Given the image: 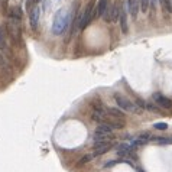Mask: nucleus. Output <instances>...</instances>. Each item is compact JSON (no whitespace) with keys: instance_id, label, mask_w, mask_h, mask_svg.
Returning a JSON list of instances; mask_svg holds the SVG:
<instances>
[{"instance_id":"1","label":"nucleus","mask_w":172,"mask_h":172,"mask_svg":"<svg viewBox=\"0 0 172 172\" xmlns=\"http://www.w3.org/2000/svg\"><path fill=\"white\" fill-rule=\"evenodd\" d=\"M68 25H71V16L68 13L67 9H59L56 12L54 23H52V34L54 35H62L64 30L68 28Z\"/></svg>"},{"instance_id":"2","label":"nucleus","mask_w":172,"mask_h":172,"mask_svg":"<svg viewBox=\"0 0 172 172\" xmlns=\"http://www.w3.org/2000/svg\"><path fill=\"white\" fill-rule=\"evenodd\" d=\"M114 100H116L117 106L120 107V110H124V111H130V113H134V114H142L143 113V109H140L138 106L132 103V101L129 100L127 97H124V95L119 94L116 93L114 94Z\"/></svg>"},{"instance_id":"3","label":"nucleus","mask_w":172,"mask_h":172,"mask_svg":"<svg viewBox=\"0 0 172 172\" xmlns=\"http://www.w3.org/2000/svg\"><path fill=\"white\" fill-rule=\"evenodd\" d=\"M6 29H7V34L10 36V39L16 44H20L22 41V28H20V23L16 20H12L9 19V22L6 23Z\"/></svg>"},{"instance_id":"4","label":"nucleus","mask_w":172,"mask_h":172,"mask_svg":"<svg viewBox=\"0 0 172 172\" xmlns=\"http://www.w3.org/2000/svg\"><path fill=\"white\" fill-rule=\"evenodd\" d=\"M113 138V129L109 124L100 123L97 129H95V134H94V143L97 142H103V140H110Z\"/></svg>"},{"instance_id":"5","label":"nucleus","mask_w":172,"mask_h":172,"mask_svg":"<svg viewBox=\"0 0 172 172\" xmlns=\"http://www.w3.org/2000/svg\"><path fill=\"white\" fill-rule=\"evenodd\" d=\"M93 10H94V2L91 0L87 3L85 6V9L83 12V16H81V23H80V29H84L88 26V23L91 22V19H93Z\"/></svg>"},{"instance_id":"6","label":"nucleus","mask_w":172,"mask_h":172,"mask_svg":"<svg viewBox=\"0 0 172 172\" xmlns=\"http://www.w3.org/2000/svg\"><path fill=\"white\" fill-rule=\"evenodd\" d=\"M100 123L109 124L113 130H114V129H123L124 124H126V122H124L123 119H117V117L111 116V114H107V113L104 114V117H103V120H101ZM100 123H99V124H100Z\"/></svg>"},{"instance_id":"7","label":"nucleus","mask_w":172,"mask_h":172,"mask_svg":"<svg viewBox=\"0 0 172 172\" xmlns=\"http://www.w3.org/2000/svg\"><path fill=\"white\" fill-rule=\"evenodd\" d=\"M153 101L159 106V109H165V110H169L172 107V100L168 99L165 95H162L161 93H155L153 94Z\"/></svg>"},{"instance_id":"8","label":"nucleus","mask_w":172,"mask_h":172,"mask_svg":"<svg viewBox=\"0 0 172 172\" xmlns=\"http://www.w3.org/2000/svg\"><path fill=\"white\" fill-rule=\"evenodd\" d=\"M113 148V143L110 140H103V142H97L94 143V153L93 155H103V153H107L109 150Z\"/></svg>"},{"instance_id":"9","label":"nucleus","mask_w":172,"mask_h":172,"mask_svg":"<svg viewBox=\"0 0 172 172\" xmlns=\"http://www.w3.org/2000/svg\"><path fill=\"white\" fill-rule=\"evenodd\" d=\"M0 52L7 55H10V48H9V44H7V39H6V32H5V28L0 26Z\"/></svg>"},{"instance_id":"10","label":"nucleus","mask_w":172,"mask_h":172,"mask_svg":"<svg viewBox=\"0 0 172 172\" xmlns=\"http://www.w3.org/2000/svg\"><path fill=\"white\" fill-rule=\"evenodd\" d=\"M39 7L38 6H34L30 10H29V19H30V26L34 29L38 28V22H39Z\"/></svg>"},{"instance_id":"11","label":"nucleus","mask_w":172,"mask_h":172,"mask_svg":"<svg viewBox=\"0 0 172 172\" xmlns=\"http://www.w3.org/2000/svg\"><path fill=\"white\" fill-rule=\"evenodd\" d=\"M126 9L129 10V6H127V3L123 6V10H120V26H122V30H123V34H127V30H129V28H127V20H126Z\"/></svg>"},{"instance_id":"12","label":"nucleus","mask_w":172,"mask_h":172,"mask_svg":"<svg viewBox=\"0 0 172 172\" xmlns=\"http://www.w3.org/2000/svg\"><path fill=\"white\" fill-rule=\"evenodd\" d=\"M127 6H129V12H130L132 19H136L138 17V12H139V0H129Z\"/></svg>"},{"instance_id":"13","label":"nucleus","mask_w":172,"mask_h":172,"mask_svg":"<svg viewBox=\"0 0 172 172\" xmlns=\"http://www.w3.org/2000/svg\"><path fill=\"white\" fill-rule=\"evenodd\" d=\"M113 12H114V5H107L104 13H103V17H104L106 22H113Z\"/></svg>"},{"instance_id":"14","label":"nucleus","mask_w":172,"mask_h":172,"mask_svg":"<svg viewBox=\"0 0 172 172\" xmlns=\"http://www.w3.org/2000/svg\"><path fill=\"white\" fill-rule=\"evenodd\" d=\"M107 5H109V2L107 0H100L99 2V5H97V10H95V16H103V13H104L106 7H107Z\"/></svg>"},{"instance_id":"15","label":"nucleus","mask_w":172,"mask_h":172,"mask_svg":"<svg viewBox=\"0 0 172 172\" xmlns=\"http://www.w3.org/2000/svg\"><path fill=\"white\" fill-rule=\"evenodd\" d=\"M107 114H111V116L117 117V119H123L124 120V113H123L120 109H116V107H110L107 110Z\"/></svg>"},{"instance_id":"16","label":"nucleus","mask_w":172,"mask_h":172,"mask_svg":"<svg viewBox=\"0 0 172 172\" xmlns=\"http://www.w3.org/2000/svg\"><path fill=\"white\" fill-rule=\"evenodd\" d=\"M149 140H153V142H156V143H162V145L172 143V138H159V136H150Z\"/></svg>"},{"instance_id":"17","label":"nucleus","mask_w":172,"mask_h":172,"mask_svg":"<svg viewBox=\"0 0 172 172\" xmlns=\"http://www.w3.org/2000/svg\"><path fill=\"white\" fill-rule=\"evenodd\" d=\"M93 158H94V155H93V153H88V155L83 156V158H81V159L77 162V167H83V165H85V163H88L90 161H93Z\"/></svg>"},{"instance_id":"18","label":"nucleus","mask_w":172,"mask_h":172,"mask_svg":"<svg viewBox=\"0 0 172 172\" xmlns=\"http://www.w3.org/2000/svg\"><path fill=\"white\" fill-rule=\"evenodd\" d=\"M145 109L149 111H153V113H161L162 111V109H159L158 106H155V103H150V101L145 103Z\"/></svg>"},{"instance_id":"19","label":"nucleus","mask_w":172,"mask_h":172,"mask_svg":"<svg viewBox=\"0 0 172 172\" xmlns=\"http://www.w3.org/2000/svg\"><path fill=\"white\" fill-rule=\"evenodd\" d=\"M159 3H161V6L168 12V13H172V3H171V0H159Z\"/></svg>"},{"instance_id":"20","label":"nucleus","mask_w":172,"mask_h":172,"mask_svg":"<svg viewBox=\"0 0 172 172\" xmlns=\"http://www.w3.org/2000/svg\"><path fill=\"white\" fill-rule=\"evenodd\" d=\"M120 162H123V161H120V159H110L109 162H106L104 163V169H109V168L116 167L117 163H120Z\"/></svg>"},{"instance_id":"21","label":"nucleus","mask_w":172,"mask_h":172,"mask_svg":"<svg viewBox=\"0 0 172 172\" xmlns=\"http://www.w3.org/2000/svg\"><path fill=\"white\" fill-rule=\"evenodd\" d=\"M140 3V10L143 13H148V9H149V0H139Z\"/></svg>"},{"instance_id":"22","label":"nucleus","mask_w":172,"mask_h":172,"mask_svg":"<svg viewBox=\"0 0 172 172\" xmlns=\"http://www.w3.org/2000/svg\"><path fill=\"white\" fill-rule=\"evenodd\" d=\"M119 17H120V7L114 5V12H113V20L116 22V20L119 19Z\"/></svg>"},{"instance_id":"23","label":"nucleus","mask_w":172,"mask_h":172,"mask_svg":"<svg viewBox=\"0 0 172 172\" xmlns=\"http://www.w3.org/2000/svg\"><path fill=\"white\" fill-rule=\"evenodd\" d=\"M155 129H158V130H167V129H168V124H167V123H156V124H155Z\"/></svg>"},{"instance_id":"24","label":"nucleus","mask_w":172,"mask_h":172,"mask_svg":"<svg viewBox=\"0 0 172 172\" xmlns=\"http://www.w3.org/2000/svg\"><path fill=\"white\" fill-rule=\"evenodd\" d=\"M156 2L158 0H149V5L152 7V13H155V10H156Z\"/></svg>"},{"instance_id":"25","label":"nucleus","mask_w":172,"mask_h":172,"mask_svg":"<svg viewBox=\"0 0 172 172\" xmlns=\"http://www.w3.org/2000/svg\"><path fill=\"white\" fill-rule=\"evenodd\" d=\"M39 2H42V0H34V5H38Z\"/></svg>"},{"instance_id":"26","label":"nucleus","mask_w":172,"mask_h":172,"mask_svg":"<svg viewBox=\"0 0 172 172\" xmlns=\"http://www.w3.org/2000/svg\"><path fill=\"white\" fill-rule=\"evenodd\" d=\"M171 3H172V0H171Z\"/></svg>"}]
</instances>
